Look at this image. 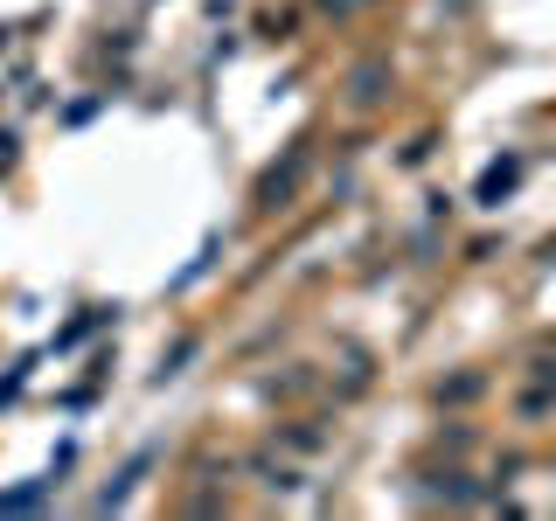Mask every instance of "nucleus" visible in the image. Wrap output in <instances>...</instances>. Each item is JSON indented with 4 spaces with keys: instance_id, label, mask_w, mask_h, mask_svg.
I'll return each mask as SVG.
<instances>
[{
    "instance_id": "1",
    "label": "nucleus",
    "mask_w": 556,
    "mask_h": 521,
    "mask_svg": "<svg viewBox=\"0 0 556 521\" xmlns=\"http://www.w3.org/2000/svg\"><path fill=\"white\" fill-rule=\"evenodd\" d=\"M376 98H383V70H362L355 77V105H376Z\"/></svg>"
}]
</instances>
